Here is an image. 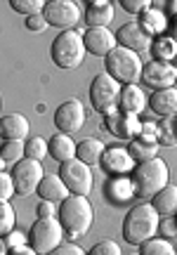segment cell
I'll list each match as a JSON object with an SVG mask.
<instances>
[{"label":"cell","instance_id":"obj_1","mask_svg":"<svg viewBox=\"0 0 177 255\" xmlns=\"http://www.w3.org/2000/svg\"><path fill=\"white\" fill-rule=\"evenodd\" d=\"M159 232V213L151 203H140L130 208V213L123 220V239L130 246H142Z\"/></svg>","mask_w":177,"mask_h":255},{"label":"cell","instance_id":"obj_2","mask_svg":"<svg viewBox=\"0 0 177 255\" xmlns=\"http://www.w3.org/2000/svg\"><path fill=\"white\" fill-rule=\"evenodd\" d=\"M92 206L85 196H69L59 203V222L69 239H81L92 227Z\"/></svg>","mask_w":177,"mask_h":255},{"label":"cell","instance_id":"obj_3","mask_svg":"<svg viewBox=\"0 0 177 255\" xmlns=\"http://www.w3.org/2000/svg\"><path fill=\"white\" fill-rule=\"evenodd\" d=\"M132 187L140 199H154L161 189L168 187V163L161 158H151L135 165Z\"/></svg>","mask_w":177,"mask_h":255},{"label":"cell","instance_id":"obj_4","mask_svg":"<svg viewBox=\"0 0 177 255\" xmlns=\"http://www.w3.org/2000/svg\"><path fill=\"white\" fill-rule=\"evenodd\" d=\"M104 66H106V73L113 76L121 85H135L137 78H142V71H144L140 55L132 52V50H125L121 45L116 47L109 57H104Z\"/></svg>","mask_w":177,"mask_h":255},{"label":"cell","instance_id":"obj_5","mask_svg":"<svg viewBox=\"0 0 177 255\" xmlns=\"http://www.w3.org/2000/svg\"><path fill=\"white\" fill-rule=\"evenodd\" d=\"M85 52L88 50H85L83 36H78L76 31H62L52 40V47H50L52 62L59 69H76V66H81Z\"/></svg>","mask_w":177,"mask_h":255},{"label":"cell","instance_id":"obj_6","mask_svg":"<svg viewBox=\"0 0 177 255\" xmlns=\"http://www.w3.org/2000/svg\"><path fill=\"white\" fill-rule=\"evenodd\" d=\"M121 83L109 73H97L92 85H90V102H92L94 111H99L104 116L116 114V107H121Z\"/></svg>","mask_w":177,"mask_h":255},{"label":"cell","instance_id":"obj_7","mask_svg":"<svg viewBox=\"0 0 177 255\" xmlns=\"http://www.w3.org/2000/svg\"><path fill=\"white\" fill-rule=\"evenodd\" d=\"M66 232L62 227V222L57 218H38L33 222V227L28 232V244L38 255L52 253L55 248L62 246V237Z\"/></svg>","mask_w":177,"mask_h":255},{"label":"cell","instance_id":"obj_8","mask_svg":"<svg viewBox=\"0 0 177 255\" xmlns=\"http://www.w3.org/2000/svg\"><path fill=\"white\" fill-rule=\"evenodd\" d=\"M59 177L74 196H88L92 191V170L78 158L59 165Z\"/></svg>","mask_w":177,"mask_h":255},{"label":"cell","instance_id":"obj_9","mask_svg":"<svg viewBox=\"0 0 177 255\" xmlns=\"http://www.w3.org/2000/svg\"><path fill=\"white\" fill-rule=\"evenodd\" d=\"M43 165L40 161H33V158H21L17 165H12V180H14V187H17V194L21 196H28L38 191L40 182H43Z\"/></svg>","mask_w":177,"mask_h":255},{"label":"cell","instance_id":"obj_10","mask_svg":"<svg viewBox=\"0 0 177 255\" xmlns=\"http://www.w3.org/2000/svg\"><path fill=\"white\" fill-rule=\"evenodd\" d=\"M43 14H45L50 26L74 31V26L78 24V19H81V9L71 0H47Z\"/></svg>","mask_w":177,"mask_h":255},{"label":"cell","instance_id":"obj_11","mask_svg":"<svg viewBox=\"0 0 177 255\" xmlns=\"http://www.w3.org/2000/svg\"><path fill=\"white\" fill-rule=\"evenodd\" d=\"M142 81L156 92L168 90L177 81V69L170 62H156V59H151V62L144 66V71H142Z\"/></svg>","mask_w":177,"mask_h":255},{"label":"cell","instance_id":"obj_12","mask_svg":"<svg viewBox=\"0 0 177 255\" xmlns=\"http://www.w3.org/2000/svg\"><path fill=\"white\" fill-rule=\"evenodd\" d=\"M85 123V109L78 100H66L64 104H59L55 111V126L59 128V132H78Z\"/></svg>","mask_w":177,"mask_h":255},{"label":"cell","instance_id":"obj_13","mask_svg":"<svg viewBox=\"0 0 177 255\" xmlns=\"http://www.w3.org/2000/svg\"><path fill=\"white\" fill-rule=\"evenodd\" d=\"M116 40L118 45L132 52H142V50H149L151 47V33L142 26L140 21H128L116 31Z\"/></svg>","mask_w":177,"mask_h":255},{"label":"cell","instance_id":"obj_14","mask_svg":"<svg viewBox=\"0 0 177 255\" xmlns=\"http://www.w3.org/2000/svg\"><path fill=\"white\" fill-rule=\"evenodd\" d=\"M83 43H85V50L94 57H109L116 50V36H113L109 28H88L83 33Z\"/></svg>","mask_w":177,"mask_h":255},{"label":"cell","instance_id":"obj_15","mask_svg":"<svg viewBox=\"0 0 177 255\" xmlns=\"http://www.w3.org/2000/svg\"><path fill=\"white\" fill-rule=\"evenodd\" d=\"M106 130L118 139H135V137L142 135V123L132 114H125V111L118 114L116 111V114L106 116Z\"/></svg>","mask_w":177,"mask_h":255},{"label":"cell","instance_id":"obj_16","mask_svg":"<svg viewBox=\"0 0 177 255\" xmlns=\"http://www.w3.org/2000/svg\"><path fill=\"white\" fill-rule=\"evenodd\" d=\"M0 135L5 142H14V139H26L28 135V121L21 114H7L0 121Z\"/></svg>","mask_w":177,"mask_h":255},{"label":"cell","instance_id":"obj_17","mask_svg":"<svg viewBox=\"0 0 177 255\" xmlns=\"http://www.w3.org/2000/svg\"><path fill=\"white\" fill-rule=\"evenodd\" d=\"M76 151H78V144H76L66 132H57V135L50 139V156H52L59 165L66 163V161H74Z\"/></svg>","mask_w":177,"mask_h":255},{"label":"cell","instance_id":"obj_18","mask_svg":"<svg viewBox=\"0 0 177 255\" xmlns=\"http://www.w3.org/2000/svg\"><path fill=\"white\" fill-rule=\"evenodd\" d=\"M38 196L43 201L62 203V201L69 199V189H66V184L62 182L59 175H45L43 182H40V187H38Z\"/></svg>","mask_w":177,"mask_h":255},{"label":"cell","instance_id":"obj_19","mask_svg":"<svg viewBox=\"0 0 177 255\" xmlns=\"http://www.w3.org/2000/svg\"><path fill=\"white\" fill-rule=\"evenodd\" d=\"M104 154H106V146H104V142L94 139V137H85V139H81V142H78L76 158H78V161H83L85 165H97V163H102Z\"/></svg>","mask_w":177,"mask_h":255},{"label":"cell","instance_id":"obj_20","mask_svg":"<svg viewBox=\"0 0 177 255\" xmlns=\"http://www.w3.org/2000/svg\"><path fill=\"white\" fill-rule=\"evenodd\" d=\"M149 107L159 116H177V90L175 88H168V90L154 92Z\"/></svg>","mask_w":177,"mask_h":255},{"label":"cell","instance_id":"obj_21","mask_svg":"<svg viewBox=\"0 0 177 255\" xmlns=\"http://www.w3.org/2000/svg\"><path fill=\"white\" fill-rule=\"evenodd\" d=\"M111 19H113V7L109 2H104V0L90 2L88 9H85V21H88L90 28H106L111 24Z\"/></svg>","mask_w":177,"mask_h":255},{"label":"cell","instance_id":"obj_22","mask_svg":"<svg viewBox=\"0 0 177 255\" xmlns=\"http://www.w3.org/2000/svg\"><path fill=\"white\" fill-rule=\"evenodd\" d=\"M144 104H147L144 92H142L137 85H125V88H123V92H121V109L125 111V114L137 116V114L144 109Z\"/></svg>","mask_w":177,"mask_h":255},{"label":"cell","instance_id":"obj_23","mask_svg":"<svg viewBox=\"0 0 177 255\" xmlns=\"http://www.w3.org/2000/svg\"><path fill=\"white\" fill-rule=\"evenodd\" d=\"M156 149H159V139H147V137H135V139H130V146H128L130 156L140 163L156 158Z\"/></svg>","mask_w":177,"mask_h":255},{"label":"cell","instance_id":"obj_24","mask_svg":"<svg viewBox=\"0 0 177 255\" xmlns=\"http://www.w3.org/2000/svg\"><path fill=\"white\" fill-rule=\"evenodd\" d=\"M151 206L156 208L159 215H175L177 213V187L168 184L166 189H161L154 199H151Z\"/></svg>","mask_w":177,"mask_h":255},{"label":"cell","instance_id":"obj_25","mask_svg":"<svg viewBox=\"0 0 177 255\" xmlns=\"http://www.w3.org/2000/svg\"><path fill=\"white\" fill-rule=\"evenodd\" d=\"M102 163L106 165V170H111V173H125V170L132 168V156H130V151H125V149H109V151L104 154Z\"/></svg>","mask_w":177,"mask_h":255},{"label":"cell","instance_id":"obj_26","mask_svg":"<svg viewBox=\"0 0 177 255\" xmlns=\"http://www.w3.org/2000/svg\"><path fill=\"white\" fill-rule=\"evenodd\" d=\"M177 57V40L175 38H159L154 43V59L156 62H170Z\"/></svg>","mask_w":177,"mask_h":255},{"label":"cell","instance_id":"obj_27","mask_svg":"<svg viewBox=\"0 0 177 255\" xmlns=\"http://www.w3.org/2000/svg\"><path fill=\"white\" fill-rule=\"evenodd\" d=\"M140 255H177L173 244H168L166 239H149L147 244L140 246Z\"/></svg>","mask_w":177,"mask_h":255},{"label":"cell","instance_id":"obj_28","mask_svg":"<svg viewBox=\"0 0 177 255\" xmlns=\"http://www.w3.org/2000/svg\"><path fill=\"white\" fill-rule=\"evenodd\" d=\"M45 154H50V142H45L43 137H33V139L24 142V156H26V158L43 161Z\"/></svg>","mask_w":177,"mask_h":255},{"label":"cell","instance_id":"obj_29","mask_svg":"<svg viewBox=\"0 0 177 255\" xmlns=\"http://www.w3.org/2000/svg\"><path fill=\"white\" fill-rule=\"evenodd\" d=\"M2 165H17L21 158H26L24 156V144H21V139H14V142H5L2 144Z\"/></svg>","mask_w":177,"mask_h":255},{"label":"cell","instance_id":"obj_30","mask_svg":"<svg viewBox=\"0 0 177 255\" xmlns=\"http://www.w3.org/2000/svg\"><path fill=\"white\" fill-rule=\"evenodd\" d=\"M9 7L19 12V14L33 17V14H43L45 2H40V0H9Z\"/></svg>","mask_w":177,"mask_h":255},{"label":"cell","instance_id":"obj_31","mask_svg":"<svg viewBox=\"0 0 177 255\" xmlns=\"http://www.w3.org/2000/svg\"><path fill=\"white\" fill-rule=\"evenodd\" d=\"M140 24L149 31L151 36H154V33H161V31L166 28V19H163V14H161V12H156V9H154V12H151V9H147V12L142 14Z\"/></svg>","mask_w":177,"mask_h":255},{"label":"cell","instance_id":"obj_32","mask_svg":"<svg viewBox=\"0 0 177 255\" xmlns=\"http://www.w3.org/2000/svg\"><path fill=\"white\" fill-rule=\"evenodd\" d=\"M14 208L9 206V203H2L0 206V234L2 237H7L12 234V229H14Z\"/></svg>","mask_w":177,"mask_h":255},{"label":"cell","instance_id":"obj_33","mask_svg":"<svg viewBox=\"0 0 177 255\" xmlns=\"http://www.w3.org/2000/svg\"><path fill=\"white\" fill-rule=\"evenodd\" d=\"M88 255H123V253H121V246H118L116 241L104 239V241H97V244L90 248Z\"/></svg>","mask_w":177,"mask_h":255},{"label":"cell","instance_id":"obj_34","mask_svg":"<svg viewBox=\"0 0 177 255\" xmlns=\"http://www.w3.org/2000/svg\"><path fill=\"white\" fill-rule=\"evenodd\" d=\"M14 191H17V187H14L12 173H0V201H2V203H9Z\"/></svg>","mask_w":177,"mask_h":255},{"label":"cell","instance_id":"obj_35","mask_svg":"<svg viewBox=\"0 0 177 255\" xmlns=\"http://www.w3.org/2000/svg\"><path fill=\"white\" fill-rule=\"evenodd\" d=\"M121 7L125 12H130V14H144L147 7H149V2L147 0H121Z\"/></svg>","mask_w":177,"mask_h":255},{"label":"cell","instance_id":"obj_36","mask_svg":"<svg viewBox=\"0 0 177 255\" xmlns=\"http://www.w3.org/2000/svg\"><path fill=\"white\" fill-rule=\"evenodd\" d=\"M50 26L47 24V19H45V14H33V17H26V28L28 31H45V28Z\"/></svg>","mask_w":177,"mask_h":255},{"label":"cell","instance_id":"obj_37","mask_svg":"<svg viewBox=\"0 0 177 255\" xmlns=\"http://www.w3.org/2000/svg\"><path fill=\"white\" fill-rule=\"evenodd\" d=\"M36 213H38V218H55L57 206L52 203V201H40V203H38V208H36Z\"/></svg>","mask_w":177,"mask_h":255},{"label":"cell","instance_id":"obj_38","mask_svg":"<svg viewBox=\"0 0 177 255\" xmlns=\"http://www.w3.org/2000/svg\"><path fill=\"white\" fill-rule=\"evenodd\" d=\"M2 246L7 248V251L21 248V246H24V234H17V232H12V234H7V237H5V241H2Z\"/></svg>","mask_w":177,"mask_h":255},{"label":"cell","instance_id":"obj_39","mask_svg":"<svg viewBox=\"0 0 177 255\" xmlns=\"http://www.w3.org/2000/svg\"><path fill=\"white\" fill-rule=\"evenodd\" d=\"M47 255H85V253L78 246H74V244H62L59 248H55L52 253H47Z\"/></svg>","mask_w":177,"mask_h":255},{"label":"cell","instance_id":"obj_40","mask_svg":"<svg viewBox=\"0 0 177 255\" xmlns=\"http://www.w3.org/2000/svg\"><path fill=\"white\" fill-rule=\"evenodd\" d=\"M7 255H38L33 248H26V246H21V248H14V251H9Z\"/></svg>","mask_w":177,"mask_h":255},{"label":"cell","instance_id":"obj_41","mask_svg":"<svg viewBox=\"0 0 177 255\" xmlns=\"http://www.w3.org/2000/svg\"><path fill=\"white\" fill-rule=\"evenodd\" d=\"M168 7H170V14H173V19L177 21V0H175V2H170Z\"/></svg>","mask_w":177,"mask_h":255},{"label":"cell","instance_id":"obj_42","mask_svg":"<svg viewBox=\"0 0 177 255\" xmlns=\"http://www.w3.org/2000/svg\"><path fill=\"white\" fill-rule=\"evenodd\" d=\"M175 33H177V31H175ZM175 40H177V38H175Z\"/></svg>","mask_w":177,"mask_h":255},{"label":"cell","instance_id":"obj_43","mask_svg":"<svg viewBox=\"0 0 177 255\" xmlns=\"http://www.w3.org/2000/svg\"><path fill=\"white\" fill-rule=\"evenodd\" d=\"M132 255H135V253H132ZM137 255H140V253H137Z\"/></svg>","mask_w":177,"mask_h":255}]
</instances>
